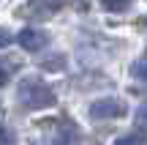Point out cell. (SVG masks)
Segmentation results:
<instances>
[{
  "instance_id": "5b68a950",
  "label": "cell",
  "mask_w": 147,
  "mask_h": 145,
  "mask_svg": "<svg viewBox=\"0 0 147 145\" xmlns=\"http://www.w3.org/2000/svg\"><path fill=\"white\" fill-rule=\"evenodd\" d=\"M60 8V0H30V11L33 14H52Z\"/></svg>"
},
{
  "instance_id": "8fae6325",
  "label": "cell",
  "mask_w": 147,
  "mask_h": 145,
  "mask_svg": "<svg viewBox=\"0 0 147 145\" xmlns=\"http://www.w3.org/2000/svg\"><path fill=\"white\" fill-rule=\"evenodd\" d=\"M136 126L147 131V104H142V107L136 110Z\"/></svg>"
},
{
  "instance_id": "52a82bcc",
  "label": "cell",
  "mask_w": 147,
  "mask_h": 145,
  "mask_svg": "<svg viewBox=\"0 0 147 145\" xmlns=\"http://www.w3.org/2000/svg\"><path fill=\"white\" fill-rule=\"evenodd\" d=\"M63 63H65L63 55H55V58H47V60H44L41 69H44V71H60V69H63Z\"/></svg>"
},
{
  "instance_id": "277c9868",
  "label": "cell",
  "mask_w": 147,
  "mask_h": 145,
  "mask_svg": "<svg viewBox=\"0 0 147 145\" xmlns=\"http://www.w3.org/2000/svg\"><path fill=\"white\" fill-rule=\"evenodd\" d=\"M74 142H76V126H63L52 137V145H74Z\"/></svg>"
},
{
  "instance_id": "7a4b0ae2",
  "label": "cell",
  "mask_w": 147,
  "mask_h": 145,
  "mask_svg": "<svg viewBox=\"0 0 147 145\" xmlns=\"http://www.w3.org/2000/svg\"><path fill=\"white\" fill-rule=\"evenodd\" d=\"M128 112L125 101H120V99H98V101L90 104V118L93 120H109V118H123V115Z\"/></svg>"
},
{
  "instance_id": "4fadbf2b",
  "label": "cell",
  "mask_w": 147,
  "mask_h": 145,
  "mask_svg": "<svg viewBox=\"0 0 147 145\" xmlns=\"http://www.w3.org/2000/svg\"><path fill=\"white\" fill-rule=\"evenodd\" d=\"M11 41H14V38H11V33H8V30H3V27H0V49H3V47H8Z\"/></svg>"
},
{
  "instance_id": "6da1fadb",
  "label": "cell",
  "mask_w": 147,
  "mask_h": 145,
  "mask_svg": "<svg viewBox=\"0 0 147 145\" xmlns=\"http://www.w3.org/2000/svg\"><path fill=\"white\" fill-rule=\"evenodd\" d=\"M16 96H19V104L27 107V110H47V107H52V104L57 101L55 91L47 85V82L36 80V77H30V80L22 82L19 91H16Z\"/></svg>"
},
{
  "instance_id": "9c48e42d",
  "label": "cell",
  "mask_w": 147,
  "mask_h": 145,
  "mask_svg": "<svg viewBox=\"0 0 147 145\" xmlns=\"http://www.w3.org/2000/svg\"><path fill=\"white\" fill-rule=\"evenodd\" d=\"M11 71H14V66H11L8 60H3V58H0V85H5V82H8Z\"/></svg>"
},
{
  "instance_id": "7c38bea8",
  "label": "cell",
  "mask_w": 147,
  "mask_h": 145,
  "mask_svg": "<svg viewBox=\"0 0 147 145\" xmlns=\"http://www.w3.org/2000/svg\"><path fill=\"white\" fill-rule=\"evenodd\" d=\"M0 145H14V134L8 129H0Z\"/></svg>"
},
{
  "instance_id": "3957f363",
  "label": "cell",
  "mask_w": 147,
  "mask_h": 145,
  "mask_svg": "<svg viewBox=\"0 0 147 145\" xmlns=\"http://www.w3.org/2000/svg\"><path fill=\"white\" fill-rule=\"evenodd\" d=\"M16 44L27 52H41L49 44V36H47V30H38V27H25V30L16 33Z\"/></svg>"
},
{
  "instance_id": "30bf717a",
  "label": "cell",
  "mask_w": 147,
  "mask_h": 145,
  "mask_svg": "<svg viewBox=\"0 0 147 145\" xmlns=\"http://www.w3.org/2000/svg\"><path fill=\"white\" fill-rule=\"evenodd\" d=\"M131 71H134V77H139V80H147V60H136Z\"/></svg>"
},
{
  "instance_id": "ba28073f",
  "label": "cell",
  "mask_w": 147,
  "mask_h": 145,
  "mask_svg": "<svg viewBox=\"0 0 147 145\" xmlns=\"http://www.w3.org/2000/svg\"><path fill=\"white\" fill-rule=\"evenodd\" d=\"M115 145H147V137L144 134H125V137H120Z\"/></svg>"
},
{
  "instance_id": "8992f818",
  "label": "cell",
  "mask_w": 147,
  "mask_h": 145,
  "mask_svg": "<svg viewBox=\"0 0 147 145\" xmlns=\"http://www.w3.org/2000/svg\"><path fill=\"white\" fill-rule=\"evenodd\" d=\"M106 11H128L131 8V0H101Z\"/></svg>"
}]
</instances>
